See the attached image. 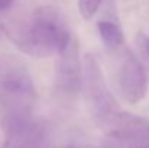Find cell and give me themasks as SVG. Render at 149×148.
Listing matches in <instances>:
<instances>
[{
	"label": "cell",
	"instance_id": "6da1fadb",
	"mask_svg": "<svg viewBox=\"0 0 149 148\" xmlns=\"http://www.w3.org/2000/svg\"><path fill=\"white\" fill-rule=\"evenodd\" d=\"M3 29L22 52L38 58L58 55L74 38L62 13L54 6H41L28 22L4 25Z\"/></svg>",
	"mask_w": 149,
	"mask_h": 148
},
{
	"label": "cell",
	"instance_id": "30bf717a",
	"mask_svg": "<svg viewBox=\"0 0 149 148\" xmlns=\"http://www.w3.org/2000/svg\"><path fill=\"white\" fill-rule=\"evenodd\" d=\"M142 51H143V54L146 55V58H149V36L145 38L143 42H142Z\"/></svg>",
	"mask_w": 149,
	"mask_h": 148
},
{
	"label": "cell",
	"instance_id": "7c38bea8",
	"mask_svg": "<svg viewBox=\"0 0 149 148\" xmlns=\"http://www.w3.org/2000/svg\"><path fill=\"white\" fill-rule=\"evenodd\" d=\"M0 35H1V32H0Z\"/></svg>",
	"mask_w": 149,
	"mask_h": 148
},
{
	"label": "cell",
	"instance_id": "ba28073f",
	"mask_svg": "<svg viewBox=\"0 0 149 148\" xmlns=\"http://www.w3.org/2000/svg\"><path fill=\"white\" fill-rule=\"evenodd\" d=\"M103 0H78V12L83 19L90 20L100 9Z\"/></svg>",
	"mask_w": 149,
	"mask_h": 148
},
{
	"label": "cell",
	"instance_id": "5b68a950",
	"mask_svg": "<svg viewBox=\"0 0 149 148\" xmlns=\"http://www.w3.org/2000/svg\"><path fill=\"white\" fill-rule=\"evenodd\" d=\"M117 84L123 99L130 105L142 102L148 93L146 70L130 49H126L122 55L117 70Z\"/></svg>",
	"mask_w": 149,
	"mask_h": 148
},
{
	"label": "cell",
	"instance_id": "7a4b0ae2",
	"mask_svg": "<svg viewBox=\"0 0 149 148\" xmlns=\"http://www.w3.org/2000/svg\"><path fill=\"white\" fill-rule=\"evenodd\" d=\"M36 89L23 60L0 54V128L3 132L33 119Z\"/></svg>",
	"mask_w": 149,
	"mask_h": 148
},
{
	"label": "cell",
	"instance_id": "52a82bcc",
	"mask_svg": "<svg viewBox=\"0 0 149 148\" xmlns=\"http://www.w3.org/2000/svg\"><path fill=\"white\" fill-rule=\"evenodd\" d=\"M97 31L101 38V42L109 49H116L125 42V35L122 28L113 20H99Z\"/></svg>",
	"mask_w": 149,
	"mask_h": 148
},
{
	"label": "cell",
	"instance_id": "8fae6325",
	"mask_svg": "<svg viewBox=\"0 0 149 148\" xmlns=\"http://www.w3.org/2000/svg\"><path fill=\"white\" fill-rule=\"evenodd\" d=\"M65 148H70V147H65Z\"/></svg>",
	"mask_w": 149,
	"mask_h": 148
},
{
	"label": "cell",
	"instance_id": "9c48e42d",
	"mask_svg": "<svg viewBox=\"0 0 149 148\" xmlns=\"http://www.w3.org/2000/svg\"><path fill=\"white\" fill-rule=\"evenodd\" d=\"M13 3H15V0H0V12H4V10L10 9Z\"/></svg>",
	"mask_w": 149,
	"mask_h": 148
},
{
	"label": "cell",
	"instance_id": "8992f818",
	"mask_svg": "<svg viewBox=\"0 0 149 148\" xmlns=\"http://www.w3.org/2000/svg\"><path fill=\"white\" fill-rule=\"evenodd\" d=\"M48 128L39 119H31L4 132L3 148H44Z\"/></svg>",
	"mask_w": 149,
	"mask_h": 148
},
{
	"label": "cell",
	"instance_id": "277c9868",
	"mask_svg": "<svg viewBox=\"0 0 149 148\" xmlns=\"http://www.w3.org/2000/svg\"><path fill=\"white\" fill-rule=\"evenodd\" d=\"M83 83V62L75 36L58 54L54 73V86L61 97L74 99L81 92Z\"/></svg>",
	"mask_w": 149,
	"mask_h": 148
},
{
	"label": "cell",
	"instance_id": "3957f363",
	"mask_svg": "<svg viewBox=\"0 0 149 148\" xmlns=\"http://www.w3.org/2000/svg\"><path fill=\"white\" fill-rule=\"evenodd\" d=\"M81 92L94 122L103 129L117 113L122 112L116 97L107 86L99 60L91 54H86L83 60Z\"/></svg>",
	"mask_w": 149,
	"mask_h": 148
}]
</instances>
